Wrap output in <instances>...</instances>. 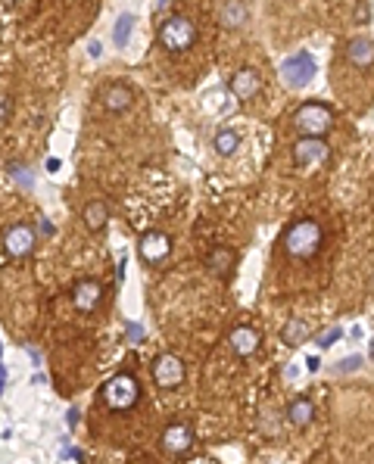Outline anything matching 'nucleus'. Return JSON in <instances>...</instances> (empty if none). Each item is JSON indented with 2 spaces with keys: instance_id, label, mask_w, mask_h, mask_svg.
Segmentation results:
<instances>
[{
  "instance_id": "473e14b6",
  "label": "nucleus",
  "mask_w": 374,
  "mask_h": 464,
  "mask_svg": "<svg viewBox=\"0 0 374 464\" xmlns=\"http://www.w3.org/2000/svg\"><path fill=\"white\" fill-rule=\"evenodd\" d=\"M3 383H6V368L0 365V396H3Z\"/></svg>"
},
{
  "instance_id": "f8f14e48",
  "label": "nucleus",
  "mask_w": 374,
  "mask_h": 464,
  "mask_svg": "<svg viewBox=\"0 0 374 464\" xmlns=\"http://www.w3.org/2000/svg\"><path fill=\"white\" fill-rule=\"evenodd\" d=\"M228 343H231V349L240 355V359H246V355H253L259 349V334L253 331V327H246V324H237L234 331L228 334Z\"/></svg>"
},
{
  "instance_id": "7c9ffc66",
  "label": "nucleus",
  "mask_w": 374,
  "mask_h": 464,
  "mask_svg": "<svg viewBox=\"0 0 374 464\" xmlns=\"http://www.w3.org/2000/svg\"><path fill=\"white\" fill-rule=\"evenodd\" d=\"M103 53V47H100V41H91V57H100Z\"/></svg>"
},
{
  "instance_id": "6e6552de",
  "label": "nucleus",
  "mask_w": 374,
  "mask_h": 464,
  "mask_svg": "<svg viewBox=\"0 0 374 464\" xmlns=\"http://www.w3.org/2000/svg\"><path fill=\"white\" fill-rule=\"evenodd\" d=\"M35 231H31L29 225H13L3 231V250L6 255H13V259H22V255H29L35 250Z\"/></svg>"
},
{
  "instance_id": "bb28decb",
  "label": "nucleus",
  "mask_w": 374,
  "mask_h": 464,
  "mask_svg": "<svg viewBox=\"0 0 374 464\" xmlns=\"http://www.w3.org/2000/svg\"><path fill=\"white\" fill-rule=\"evenodd\" d=\"M10 110H13V103H10V97L6 93H0V125L10 119Z\"/></svg>"
},
{
  "instance_id": "393cba45",
  "label": "nucleus",
  "mask_w": 374,
  "mask_h": 464,
  "mask_svg": "<svg viewBox=\"0 0 374 464\" xmlns=\"http://www.w3.org/2000/svg\"><path fill=\"white\" fill-rule=\"evenodd\" d=\"M356 368H362V355H350V359H340L337 365H334V371H337V374H352Z\"/></svg>"
},
{
  "instance_id": "72a5a7b5",
  "label": "nucleus",
  "mask_w": 374,
  "mask_h": 464,
  "mask_svg": "<svg viewBox=\"0 0 374 464\" xmlns=\"http://www.w3.org/2000/svg\"><path fill=\"white\" fill-rule=\"evenodd\" d=\"M75 424H78V412L72 408V412H69V427H75Z\"/></svg>"
},
{
  "instance_id": "39448f33",
  "label": "nucleus",
  "mask_w": 374,
  "mask_h": 464,
  "mask_svg": "<svg viewBox=\"0 0 374 464\" xmlns=\"http://www.w3.org/2000/svg\"><path fill=\"white\" fill-rule=\"evenodd\" d=\"M312 78H315V59H312L309 53L299 50L280 63V82L287 87H306Z\"/></svg>"
},
{
  "instance_id": "f3484780",
  "label": "nucleus",
  "mask_w": 374,
  "mask_h": 464,
  "mask_svg": "<svg viewBox=\"0 0 374 464\" xmlns=\"http://www.w3.org/2000/svg\"><path fill=\"white\" fill-rule=\"evenodd\" d=\"M246 16H250V10H246L244 0H228V3L222 6V25L225 29H240V25L246 22Z\"/></svg>"
},
{
  "instance_id": "c9c22d12",
  "label": "nucleus",
  "mask_w": 374,
  "mask_h": 464,
  "mask_svg": "<svg viewBox=\"0 0 374 464\" xmlns=\"http://www.w3.org/2000/svg\"><path fill=\"white\" fill-rule=\"evenodd\" d=\"M0 355H3V346H0Z\"/></svg>"
},
{
  "instance_id": "0eeeda50",
  "label": "nucleus",
  "mask_w": 374,
  "mask_h": 464,
  "mask_svg": "<svg viewBox=\"0 0 374 464\" xmlns=\"http://www.w3.org/2000/svg\"><path fill=\"white\" fill-rule=\"evenodd\" d=\"M153 377H156V383L163 389L178 387V383L184 380V361L178 359V355H172V352L156 355V361H153Z\"/></svg>"
},
{
  "instance_id": "dca6fc26",
  "label": "nucleus",
  "mask_w": 374,
  "mask_h": 464,
  "mask_svg": "<svg viewBox=\"0 0 374 464\" xmlns=\"http://www.w3.org/2000/svg\"><path fill=\"white\" fill-rule=\"evenodd\" d=\"M312 418H315V405H312L309 399H293L290 405H287V421H290L293 427H306Z\"/></svg>"
},
{
  "instance_id": "9d476101",
  "label": "nucleus",
  "mask_w": 374,
  "mask_h": 464,
  "mask_svg": "<svg viewBox=\"0 0 374 464\" xmlns=\"http://www.w3.org/2000/svg\"><path fill=\"white\" fill-rule=\"evenodd\" d=\"M193 446V430L187 424H169L163 430V449L169 455H187Z\"/></svg>"
},
{
  "instance_id": "c756f323",
  "label": "nucleus",
  "mask_w": 374,
  "mask_h": 464,
  "mask_svg": "<svg viewBox=\"0 0 374 464\" xmlns=\"http://www.w3.org/2000/svg\"><path fill=\"white\" fill-rule=\"evenodd\" d=\"M306 368H309V371H318V368H322V361H318L315 355H309V361H306Z\"/></svg>"
},
{
  "instance_id": "412c9836",
  "label": "nucleus",
  "mask_w": 374,
  "mask_h": 464,
  "mask_svg": "<svg viewBox=\"0 0 374 464\" xmlns=\"http://www.w3.org/2000/svg\"><path fill=\"white\" fill-rule=\"evenodd\" d=\"M212 147H216L218 156H234V153H237V147H240L237 131H231V128H222V131L216 134V140H212Z\"/></svg>"
},
{
  "instance_id": "ddd939ff",
  "label": "nucleus",
  "mask_w": 374,
  "mask_h": 464,
  "mask_svg": "<svg viewBox=\"0 0 374 464\" xmlns=\"http://www.w3.org/2000/svg\"><path fill=\"white\" fill-rule=\"evenodd\" d=\"M346 59H350L356 69H371L374 66V44L368 38H352L346 44Z\"/></svg>"
},
{
  "instance_id": "f704fd0d",
  "label": "nucleus",
  "mask_w": 374,
  "mask_h": 464,
  "mask_svg": "<svg viewBox=\"0 0 374 464\" xmlns=\"http://www.w3.org/2000/svg\"><path fill=\"white\" fill-rule=\"evenodd\" d=\"M368 355H371V361H374V340H371V346H368Z\"/></svg>"
},
{
  "instance_id": "b1692460",
  "label": "nucleus",
  "mask_w": 374,
  "mask_h": 464,
  "mask_svg": "<svg viewBox=\"0 0 374 464\" xmlns=\"http://www.w3.org/2000/svg\"><path fill=\"white\" fill-rule=\"evenodd\" d=\"M340 337H343V331H340V327H327V331H322V334L315 337V343H318L322 349H331Z\"/></svg>"
},
{
  "instance_id": "1a4fd4ad",
  "label": "nucleus",
  "mask_w": 374,
  "mask_h": 464,
  "mask_svg": "<svg viewBox=\"0 0 374 464\" xmlns=\"http://www.w3.org/2000/svg\"><path fill=\"white\" fill-rule=\"evenodd\" d=\"M228 87H231V93H234L237 100H253L259 91H262V78H259L256 69L244 66V69H237V72L231 75Z\"/></svg>"
},
{
  "instance_id": "6ab92c4d",
  "label": "nucleus",
  "mask_w": 374,
  "mask_h": 464,
  "mask_svg": "<svg viewBox=\"0 0 374 464\" xmlns=\"http://www.w3.org/2000/svg\"><path fill=\"white\" fill-rule=\"evenodd\" d=\"M82 218H84V227H88V231H100V227L110 221V209H106V203H88Z\"/></svg>"
},
{
  "instance_id": "7ed1b4c3",
  "label": "nucleus",
  "mask_w": 374,
  "mask_h": 464,
  "mask_svg": "<svg viewBox=\"0 0 374 464\" xmlns=\"http://www.w3.org/2000/svg\"><path fill=\"white\" fill-rule=\"evenodd\" d=\"M293 125H297V131L306 134V137H322V134L331 131L334 112L327 110L324 103H306L293 112Z\"/></svg>"
},
{
  "instance_id": "2f4dec72",
  "label": "nucleus",
  "mask_w": 374,
  "mask_h": 464,
  "mask_svg": "<svg viewBox=\"0 0 374 464\" xmlns=\"http://www.w3.org/2000/svg\"><path fill=\"white\" fill-rule=\"evenodd\" d=\"M59 169V159H47V172H57Z\"/></svg>"
},
{
  "instance_id": "f03ea898",
  "label": "nucleus",
  "mask_w": 374,
  "mask_h": 464,
  "mask_svg": "<svg viewBox=\"0 0 374 464\" xmlns=\"http://www.w3.org/2000/svg\"><path fill=\"white\" fill-rule=\"evenodd\" d=\"M140 399V383L131 374H116L112 380L103 383V402L112 412H128Z\"/></svg>"
},
{
  "instance_id": "cd10ccee",
  "label": "nucleus",
  "mask_w": 374,
  "mask_h": 464,
  "mask_svg": "<svg viewBox=\"0 0 374 464\" xmlns=\"http://www.w3.org/2000/svg\"><path fill=\"white\" fill-rule=\"evenodd\" d=\"M59 458H72V461H84V452H78V449H63V452H59Z\"/></svg>"
},
{
  "instance_id": "f257e3e1",
  "label": "nucleus",
  "mask_w": 374,
  "mask_h": 464,
  "mask_svg": "<svg viewBox=\"0 0 374 464\" xmlns=\"http://www.w3.org/2000/svg\"><path fill=\"white\" fill-rule=\"evenodd\" d=\"M284 253L290 259H312L322 250V225L315 218H299L284 231Z\"/></svg>"
},
{
  "instance_id": "a878e982",
  "label": "nucleus",
  "mask_w": 374,
  "mask_h": 464,
  "mask_svg": "<svg viewBox=\"0 0 374 464\" xmlns=\"http://www.w3.org/2000/svg\"><path fill=\"white\" fill-rule=\"evenodd\" d=\"M125 334H128L131 343H140V340H144V327L135 324V321H128V324H125Z\"/></svg>"
},
{
  "instance_id": "5701e85b",
  "label": "nucleus",
  "mask_w": 374,
  "mask_h": 464,
  "mask_svg": "<svg viewBox=\"0 0 374 464\" xmlns=\"http://www.w3.org/2000/svg\"><path fill=\"white\" fill-rule=\"evenodd\" d=\"M13 174V181H16L19 187H25V190H31V184H35V178H31V172H29V165H22V163H10L6 165Z\"/></svg>"
},
{
  "instance_id": "2eb2a0df",
  "label": "nucleus",
  "mask_w": 374,
  "mask_h": 464,
  "mask_svg": "<svg viewBox=\"0 0 374 464\" xmlns=\"http://www.w3.org/2000/svg\"><path fill=\"white\" fill-rule=\"evenodd\" d=\"M131 100H135V93H131L128 84H106V87H103V106H106L110 112L128 110Z\"/></svg>"
},
{
  "instance_id": "a211bd4d",
  "label": "nucleus",
  "mask_w": 374,
  "mask_h": 464,
  "mask_svg": "<svg viewBox=\"0 0 374 464\" xmlns=\"http://www.w3.org/2000/svg\"><path fill=\"white\" fill-rule=\"evenodd\" d=\"M206 265H209L216 274H222V278H225V274L234 268V253L228 250V246H216V250L206 255Z\"/></svg>"
},
{
  "instance_id": "9b49d317",
  "label": "nucleus",
  "mask_w": 374,
  "mask_h": 464,
  "mask_svg": "<svg viewBox=\"0 0 374 464\" xmlns=\"http://www.w3.org/2000/svg\"><path fill=\"white\" fill-rule=\"evenodd\" d=\"M137 250H140V255H144L147 262H163L165 255H169V250H172V240L165 237L163 231H150V234L140 237Z\"/></svg>"
},
{
  "instance_id": "c85d7f7f",
  "label": "nucleus",
  "mask_w": 374,
  "mask_h": 464,
  "mask_svg": "<svg viewBox=\"0 0 374 464\" xmlns=\"http://www.w3.org/2000/svg\"><path fill=\"white\" fill-rule=\"evenodd\" d=\"M356 16H359V22H368V6H359V10H356Z\"/></svg>"
},
{
  "instance_id": "4be33fe9",
  "label": "nucleus",
  "mask_w": 374,
  "mask_h": 464,
  "mask_svg": "<svg viewBox=\"0 0 374 464\" xmlns=\"http://www.w3.org/2000/svg\"><path fill=\"white\" fill-rule=\"evenodd\" d=\"M131 29H135V16H131V13H122V16L116 19V29H112V44H116V47L128 44Z\"/></svg>"
},
{
  "instance_id": "423d86ee",
  "label": "nucleus",
  "mask_w": 374,
  "mask_h": 464,
  "mask_svg": "<svg viewBox=\"0 0 374 464\" xmlns=\"http://www.w3.org/2000/svg\"><path fill=\"white\" fill-rule=\"evenodd\" d=\"M327 156H331V150H327V144L322 137H299L297 144H293V163L299 165V169H318L322 163H327Z\"/></svg>"
},
{
  "instance_id": "20e7f679",
  "label": "nucleus",
  "mask_w": 374,
  "mask_h": 464,
  "mask_svg": "<svg viewBox=\"0 0 374 464\" xmlns=\"http://www.w3.org/2000/svg\"><path fill=\"white\" fill-rule=\"evenodd\" d=\"M193 41H197V29H193V22L187 16H169L159 25V44L169 53H181Z\"/></svg>"
},
{
  "instance_id": "aec40b11",
  "label": "nucleus",
  "mask_w": 374,
  "mask_h": 464,
  "mask_svg": "<svg viewBox=\"0 0 374 464\" xmlns=\"http://www.w3.org/2000/svg\"><path fill=\"white\" fill-rule=\"evenodd\" d=\"M280 337H284L287 346H299V343L309 337V324H306L303 318H290L284 324V331H280Z\"/></svg>"
},
{
  "instance_id": "4468645a",
  "label": "nucleus",
  "mask_w": 374,
  "mask_h": 464,
  "mask_svg": "<svg viewBox=\"0 0 374 464\" xmlns=\"http://www.w3.org/2000/svg\"><path fill=\"white\" fill-rule=\"evenodd\" d=\"M100 296H103V290H100L97 280H78L75 290H72V302H75V308H82V312H91V308H97Z\"/></svg>"
}]
</instances>
